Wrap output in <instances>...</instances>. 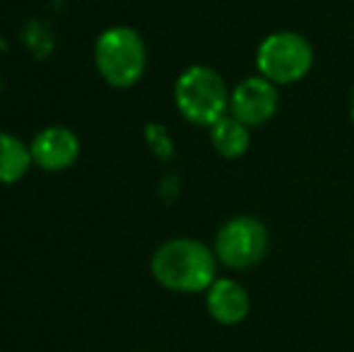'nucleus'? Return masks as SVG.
I'll return each instance as SVG.
<instances>
[{"label":"nucleus","instance_id":"obj_8","mask_svg":"<svg viewBox=\"0 0 354 352\" xmlns=\"http://www.w3.org/2000/svg\"><path fill=\"white\" fill-rule=\"evenodd\" d=\"M205 306H207V314L217 324L236 326L248 316L251 299H248V292L243 290L241 282L232 280V277H217L207 287Z\"/></svg>","mask_w":354,"mask_h":352},{"label":"nucleus","instance_id":"obj_4","mask_svg":"<svg viewBox=\"0 0 354 352\" xmlns=\"http://www.w3.org/2000/svg\"><path fill=\"white\" fill-rule=\"evenodd\" d=\"M256 66L272 85H292L304 80L313 68V48L297 32H272L258 46Z\"/></svg>","mask_w":354,"mask_h":352},{"label":"nucleus","instance_id":"obj_7","mask_svg":"<svg viewBox=\"0 0 354 352\" xmlns=\"http://www.w3.org/2000/svg\"><path fill=\"white\" fill-rule=\"evenodd\" d=\"M32 162L44 172H66L77 162L80 140L71 128L48 126L34 136L32 145Z\"/></svg>","mask_w":354,"mask_h":352},{"label":"nucleus","instance_id":"obj_5","mask_svg":"<svg viewBox=\"0 0 354 352\" xmlns=\"http://www.w3.org/2000/svg\"><path fill=\"white\" fill-rule=\"evenodd\" d=\"M268 246V227L251 215H236L217 230L212 251L222 266L232 270H248L266 259Z\"/></svg>","mask_w":354,"mask_h":352},{"label":"nucleus","instance_id":"obj_10","mask_svg":"<svg viewBox=\"0 0 354 352\" xmlns=\"http://www.w3.org/2000/svg\"><path fill=\"white\" fill-rule=\"evenodd\" d=\"M32 150L19 138L0 131V183H17L32 167Z\"/></svg>","mask_w":354,"mask_h":352},{"label":"nucleus","instance_id":"obj_11","mask_svg":"<svg viewBox=\"0 0 354 352\" xmlns=\"http://www.w3.org/2000/svg\"><path fill=\"white\" fill-rule=\"evenodd\" d=\"M350 116H352V123H354V87H352V94H350Z\"/></svg>","mask_w":354,"mask_h":352},{"label":"nucleus","instance_id":"obj_2","mask_svg":"<svg viewBox=\"0 0 354 352\" xmlns=\"http://www.w3.org/2000/svg\"><path fill=\"white\" fill-rule=\"evenodd\" d=\"M94 66L106 85L116 89L138 85L147 71V46L140 32L123 24L102 32L94 44Z\"/></svg>","mask_w":354,"mask_h":352},{"label":"nucleus","instance_id":"obj_3","mask_svg":"<svg viewBox=\"0 0 354 352\" xmlns=\"http://www.w3.org/2000/svg\"><path fill=\"white\" fill-rule=\"evenodd\" d=\"M229 89L224 77L210 66H191L174 85V102L188 123L212 128L229 111Z\"/></svg>","mask_w":354,"mask_h":352},{"label":"nucleus","instance_id":"obj_9","mask_svg":"<svg viewBox=\"0 0 354 352\" xmlns=\"http://www.w3.org/2000/svg\"><path fill=\"white\" fill-rule=\"evenodd\" d=\"M210 142L224 160H239L248 152L251 133H248L246 123H241L229 113L210 128Z\"/></svg>","mask_w":354,"mask_h":352},{"label":"nucleus","instance_id":"obj_6","mask_svg":"<svg viewBox=\"0 0 354 352\" xmlns=\"http://www.w3.org/2000/svg\"><path fill=\"white\" fill-rule=\"evenodd\" d=\"M277 104H280L277 85H272L263 75L243 77L229 94V113L248 128L270 121L277 113Z\"/></svg>","mask_w":354,"mask_h":352},{"label":"nucleus","instance_id":"obj_1","mask_svg":"<svg viewBox=\"0 0 354 352\" xmlns=\"http://www.w3.org/2000/svg\"><path fill=\"white\" fill-rule=\"evenodd\" d=\"M154 280L171 292H207L217 280V256L203 241L178 237L169 239L152 254L149 261Z\"/></svg>","mask_w":354,"mask_h":352}]
</instances>
